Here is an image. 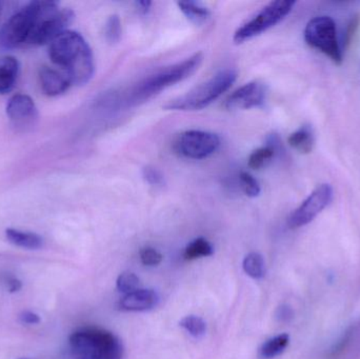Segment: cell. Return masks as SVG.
<instances>
[{
    "mask_svg": "<svg viewBox=\"0 0 360 359\" xmlns=\"http://www.w3.org/2000/svg\"><path fill=\"white\" fill-rule=\"evenodd\" d=\"M49 57L72 84L82 86L92 79L95 72L92 50L82 34L68 30L49 44Z\"/></svg>",
    "mask_w": 360,
    "mask_h": 359,
    "instance_id": "cell-1",
    "label": "cell"
},
{
    "mask_svg": "<svg viewBox=\"0 0 360 359\" xmlns=\"http://www.w3.org/2000/svg\"><path fill=\"white\" fill-rule=\"evenodd\" d=\"M202 59V53H196L180 63L162 67L152 75L148 76L129 93L126 100L127 105H137L146 103L169 86H174L190 77L200 67Z\"/></svg>",
    "mask_w": 360,
    "mask_h": 359,
    "instance_id": "cell-2",
    "label": "cell"
},
{
    "mask_svg": "<svg viewBox=\"0 0 360 359\" xmlns=\"http://www.w3.org/2000/svg\"><path fill=\"white\" fill-rule=\"evenodd\" d=\"M70 348L75 359H122L120 337L101 328H82L72 333Z\"/></svg>",
    "mask_w": 360,
    "mask_h": 359,
    "instance_id": "cell-3",
    "label": "cell"
},
{
    "mask_svg": "<svg viewBox=\"0 0 360 359\" xmlns=\"http://www.w3.org/2000/svg\"><path fill=\"white\" fill-rule=\"evenodd\" d=\"M237 72L226 69L218 72L213 77L181 96L172 99L165 105L170 111H197L202 110L219 98L236 81Z\"/></svg>",
    "mask_w": 360,
    "mask_h": 359,
    "instance_id": "cell-4",
    "label": "cell"
},
{
    "mask_svg": "<svg viewBox=\"0 0 360 359\" xmlns=\"http://www.w3.org/2000/svg\"><path fill=\"white\" fill-rule=\"evenodd\" d=\"M75 14L71 8H59L56 1H41V10L37 22L27 39L29 46L50 44L61 34L68 31Z\"/></svg>",
    "mask_w": 360,
    "mask_h": 359,
    "instance_id": "cell-5",
    "label": "cell"
},
{
    "mask_svg": "<svg viewBox=\"0 0 360 359\" xmlns=\"http://www.w3.org/2000/svg\"><path fill=\"white\" fill-rule=\"evenodd\" d=\"M40 10L41 1H31L12 15L0 30V46L13 50L27 44L37 22Z\"/></svg>",
    "mask_w": 360,
    "mask_h": 359,
    "instance_id": "cell-6",
    "label": "cell"
},
{
    "mask_svg": "<svg viewBox=\"0 0 360 359\" xmlns=\"http://www.w3.org/2000/svg\"><path fill=\"white\" fill-rule=\"evenodd\" d=\"M295 1L277 0L264 6L251 20L239 27L233 36L235 44H243L252 38L268 31L271 27L281 22L293 10Z\"/></svg>",
    "mask_w": 360,
    "mask_h": 359,
    "instance_id": "cell-7",
    "label": "cell"
},
{
    "mask_svg": "<svg viewBox=\"0 0 360 359\" xmlns=\"http://www.w3.org/2000/svg\"><path fill=\"white\" fill-rule=\"evenodd\" d=\"M304 40L309 46L330 57L336 65H342V53L338 44L335 22L331 17L311 19L304 29Z\"/></svg>",
    "mask_w": 360,
    "mask_h": 359,
    "instance_id": "cell-8",
    "label": "cell"
},
{
    "mask_svg": "<svg viewBox=\"0 0 360 359\" xmlns=\"http://www.w3.org/2000/svg\"><path fill=\"white\" fill-rule=\"evenodd\" d=\"M220 139L207 131L190 130L181 133L175 143L177 152L190 159H203L217 151Z\"/></svg>",
    "mask_w": 360,
    "mask_h": 359,
    "instance_id": "cell-9",
    "label": "cell"
},
{
    "mask_svg": "<svg viewBox=\"0 0 360 359\" xmlns=\"http://www.w3.org/2000/svg\"><path fill=\"white\" fill-rule=\"evenodd\" d=\"M333 188L328 183L319 185L304 202L292 213L289 226L292 229L304 227L316 218L333 200Z\"/></svg>",
    "mask_w": 360,
    "mask_h": 359,
    "instance_id": "cell-10",
    "label": "cell"
},
{
    "mask_svg": "<svg viewBox=\"0 0 360 359\" xmlns=\"http://www.w3.org/2000/svg\"><path fill=\"white\" fill-rule=\"evenodd\" d=\"M6 111L11 124L18 131L33 128L39 117L37 105L29 95L25 94H16L11 97Z\"/></svg>",
    "mask_w": 360,
    "mask_h": 359,
    "instance_id": "cell-11",
    "label": "cell"
},
{
    "mask_svg": "<svg viewBox=\"0 0 360 359\" xmlns=\"http://www.w3.org/2000/svg\"><path fill=\"white\" fill-rule=\"evenodd\" d=\"M266 98V88L259 81L243 84L232 93L226 100L229 110H250L264 105Z\"/></svg>",
    "mask_w": 360,
    "mask_h": 359,
    "instance_id": "cell-12",
    "label": "cell"
},
{
    "mask_svg": "<svg viewBox=\"0 0 360 359\" xmlns=\"http://www.w3.org/2000/svg\"><path fill=\"white\" fill-rule=\"evenodd\" d=\"M160 303V295L151 289H139L120 299L117 309L122 312H146Z\"/></svg>",
    "mask_w": 360,
    "mask_h": 359,
    "instance_id": "cell-13",
    "label": "cell"
},
{
    "mask_svg": "<svg viewBox=\"0 0 360 359\" xmlns=\"http://www.w3.org/2000/svg\"><path fill=\"white\" fill-rule=\"evenodd\" d=\"M40 86L46 96L55 97L63 94L73 86L67 74L52 67H44L39 72Z\"/></svg>",
    "mask_w": 360,
    "mask_h": 359,
    "instance_id": "cell-14",
    "label": "cell"
},
{
    "mask_svg": "<svg viewBox=\"0 0 360 359\" xmlns=\"http://www.w3.org/2000/svg\"><path fill=\"white\" fill-rule=\"evenodd\" d=\"M20 73V63L13 56L0 57V94H8L14 89Z\"/></svg>",
    "mask_w": 360,
    "mask_h": 359,
    "instance_id": "cell-15",
    "label": "cell"
},
{
    "mask_svg": "<svg viewBox=\"0 0 360 359\" xmlns=\"http://www.w3.org/2000/svg\"><path fill=\"white\" fill-rule=\"evenodd\" d=\"M6 236L11 244L27 250H39L44 244V238L39 234L33 232L21 231L10 228L6 230Z\"/></svg>",
    "mask_w": 360,
    "mask_h": 359,
    "instance_id": "cell-16",
    "label": "cell"
},
{
    "mask_svg": "<svg viewBox=\"0 0 360 359\" xmlns=\"http://www.w3.org/2000/svg\"><path fill=\"white\" fill-rule=\"evenodd\" d=\"M288 143L300 153L309 154L314 148V136L310 128L302 126L290 135Z\"/></svg>",
    "mask_w": 360,
    "mask_h": 359,
    "instance_id": "cell-17",
    "label": "cell"
},
{
    "mask_svg": "<svg viewBox=\"0 0 360 359\" xmlns=\"http://www.w3.org/2000/svg\"><path fill=\"white\" fill-rule=\"evenodd\" d=\"M177 6H179L180 11L186 15V18L195 25H203L211 16L209 8L201 4L200 2H177Z\"/></svg>",
    "mask_w": 360,
    "mask_h": 359,
    "instance_id": "cell-18",
    "label": "cell"
},
{
    "mask_svg": "<svg viewBox=\"0 0 360 359\" xmlns=\"http://www.w3.org/2000/svg\"><path fill=\"white\" fill-rule=\"evenodd\" d=\"M290 343L288 334L277 335L266 341L259 349V358L262 359H273L285 352Z\"/></svg>",
    "mask_w": 360,
    "mask_h": 359,
    "instance_id": "cell-19",
    "label": "cell"
},
{
    "mask_svg": "<svg viewBox=\"0 0 360 359\" xmlns=\"http://www.w3.org/2000/svg\"><path fill=\"white\" fill-rule=\"evenodd\" d=\"M213 254L214 248L211 242H207L205 238L199 237L190 242L184 249V259L186 261H195L202 257L212 256Z\"/></svg>",
    "mask_w": 360,
    "mask_h": 359,
    "instance_id": "cell-20",
    "label": "cell"
},
{
    "mask_svg": "<svg viewBox=\"0 0 360 359\" xmlns=\"http://www.w3.org/2000/svg\"><path fill=\"white\" fill-rule=\"evenodd\" d=\"M243 271L254 280H262L266 275V263L259 253L252 252L243 261Z\"/></svg>",
    "mask_w": 360,
    "mask_h": 359,
    "instance_id": "cell-21",
    "label": "cell"
},
{
    "mask_svg": "<svg viewBox=\"0 0 360 359\" xmlns=\"http://www.w3.org/2000/svg\"><path fill=\"white\" fill-rule=\"evenodd\" d=\"M275 147L272 145H266V147L259 148L252 152L251 155L248 159V166L253 170H259L264 168L275 155Z\"/></svg>",
    "mask_w": 360,
    "mask_h": 359,
    "instance_id": "cell-22",
    "label": "cell"
},
{
    "mask_svg": "<svg viewBox=\"0 0 360 359\" xmlns=\"http://www.w3.org/2000/svg\"><path fill=\"white\" fill-rule=\"evenodd\" d=\"M179 325L186 332L190 333L192 337H197V339L203 337L205 334V331H207V325H205V320L198 318V316H186L180 320Z\"/></svg>",
    "mask_w": 360,
    "mask_h": 359,
    "instance_id": "cell-23",
    "label": "cell"
},
{
    "mask_svg": "<svg viewBox=\"0 0 360 359\" xmlns=\"http://www.w3.org/2000/svg\"><path fill=\"white\" fill-rule=\"evenodd\" d=\"M139 282L141 280L136 274L132 273V272H124L118 276L117 280H116V288L120 292L129 294V293L139 290Z\"/></svg>",
    "mask_w": 360,
    "mask_h": 359,
    "instance_id": "cell-24",
    "label": "cell"
},
{
    "mask_svg": "<svg viewBox=\"0 0 360 359\" xmlns=\"http://www.w3.org/2000/svg\"><path fill=\"white\" fill-rule=\"evenodd\" d=\"M105 39L109 44H117L122 38V21L118 15H112L105 25Z\"/></svg>",
    "mask_w": 360,
    "mask_h": 359,
    "instance_id": "cell-25",
    "label": "cell"
},
{
    "mask_svg": "<svg viewBox=\"0 0 360 359\" xmlns=\"http://www.w3.org/2000/svg\"><path fill=\"white\" fill-rule=\"evenodd\" d=\"M239 177H240V183L243 185V192H245V195L251 198L257 197L260 194V191H262L257 179L248 172H241Z\"/></svg>",
    "mask_w": 360,
    "mask_h": 359,
    "instance_id": "cell-26",
    "label": "cell"
},
{
    "mask_svg": "<svg viewBox=\"0 0 360 359\" xmlns=\"http://www.w3.org/2000/svg\"><path fill=\"white\" fill-rule=\"evenodd\" d=\"M139 256H141V263L147 267H156V266L160 265L164 259L162 253L151 247L141 249Z\"/></svg>",
    "mask_w": 360,
    "mask_h": 359,
    "instance_id": "cell-27",
    "label": "cell"
},
{
    "mask_svg": "<svg viewBox=\"0 0 360 359\" xmlns=\"http://www.w3.org/2000/svg\"><path fill=\"white\" fill-rule=\"evenodd\" d=\"M143 177L149 185L153 187H162L165 185V176L154 167H146L143 170Z\"/></svg>",
    "mask_w": 360,
    "mask_h": 359,
    "instance_id": "cell-28",
    "label": "cell"
},
{
    "mask_svg": "<svg viewBox=\"0 0 360 359\" xmlns=\"http://www.w3.org/2000/svg\"><path fill=\"white\" fill-rule=\"evenodd\" d=\"M360 25V15H354L349 22L348 27H347L346 35H345V46L348 48L352 40L354 39L357 31H359Z\"/></svg>",
    "mask_w": 360,
    "mask_h": 359,
    "instance_id": "cell-29",
    "label": "cell"
},
{
    "mask_svg": "<svg viewBox=\"0 0 360 359\" xmlns=\"http://www.w3.org/2000/svg\"><path fill=\"white\" fill-rule=\"evenodd\" d=\"M4 284L6 285L10 293H17L22 288V282L15 276L6 275L4 278Z\"/></svg>",
    "mask_w": 360,
    "mask_h": 359,
    "instance_id": "cell-30",
    "label": "cell"
},
{
    "mask_svg": "<svg viewBox=\"0 0 360 359\" xmlns=\"http://www.w3.org/2000/svg\"><path fill=\"white\" fill-rule=\"evenodd\" d=\"M19 320H20L21 324L27 325V326L38 325L41 322L40 316L36 314L35 312L32 311H23L19 315Z\"/></svg>",
    "mask_w": 360,
    "mask_h": 359,
    "instance_id": "cell-31",
    "label": "cell"
},
{
    "mask_svg": "<svg viewBox=\"0 0 360 359\" xmlns=\"http://www.w3.org/2000/svg\"><path fill=\"white\" fill-rule=\"evenodd\" d=\"M293 311H292L291 308L288 307V306H281V307L278 308L277 310L276 316L281 322H289L293 318Z\"/></svg>",
    "mask_w": 360,
    "mask_h": 359,
    "instance_id": "cell-32",
    "label": "cell"
},
{
    "mask_svg": "<svg viewBox=\"0 0 360 359\" xmlns=\"http://www.w3.org/2000/svg\"><path fill=\"white\" fill-rule=\"evenodd\" d=\"M136 4L137 8H139V12L141 14H147L150 11V8H151L152 2L147 1V0H143V1H136L135 2Z\"/></svg>",
    "mask_w": 360,
    "mask_h": 359,
    "instance_id": "cell-33",
    "label": "cell"
},
{
    "mask_svg": "<svg viewBox=\"0 0 360 359\" xmlns=\"http://www.w3.org/2000/svg\"><path fill=\"white\" fill-rule=\"evenodd\" d=\"M2 14V2L0 1V17H1Z\"/></svg>",
    "mask_w": 360,
    "mask_h": 359,
    "instance_id": "cell-34",
    "label": "cell"
},
{
    "mask_svg": "<svg viewBox=\"0 0 360 359\" xmlns=\"http://www.w3.org/2000/svg\"><path fill=\"white\" fill-rule=\"evenodd\" d=\"M20 359H32V358H20Z\"/></svg>",
    "mask_w": 360,
    "mask_h": 359,
    "instance_id": "cell-35",
    "label": "cell"
}]
</instances>
